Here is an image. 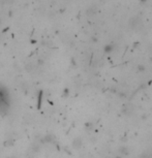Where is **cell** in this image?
<instances>
[{
    "mask_svg": "<svg viewBox=\"0 0 152 158\" xmlns=\"http://www.w3.org/2000/svg\"><path fill=\"white\" fill-rule=\"evenodd\" d=\"M9 158H15V157H9Z\"/></svg>",
    "mask_w": 152,
    "mask_h": 158,
    "instance_id": "4",
    "label": "cell"
},
{
    "mask_svg": "<svg viewBox=\"0 0 152 158\" xmlns=\"http://www.w3.org/2000/svg\"><path fill=\"white\" fill-rule=\"evenodd\" d=\"M73 148H76V149H80L82 147V140L81 138H76V140H73Z\"/></svg>",
    "mask_w": 152,
    "mask_h": 158,
    "instance_id": "2",
    "label": "cell"
},
{
    "mask_svg": "<svg viewBox=\"0 0 152 158\" xmlns=\"http://www.w3.org/2000/svg\"><path fill=\"white\" fill-rule=\"evenodd\" d=\"M9 105V94L7 90L0 86V113L5 112Z\"/></svg>",
    "mask_w": 152,
    "mask_h": 158,
    "instance_id": "1",
    "label": "cell"
},
{
    "mask_svg": "<svg viewBox=\"0 0 152 158\" xmlns=\"http://www.w3.org/2000/svg\"><path fill=\"white\" fill-rule=\"evenodd\" d=\"M151 153H149L148 151L147 152H144V153H142V154L140 155V157L139 158H151Z\"/></svg>",
    "mask_w": 152,
    "mask_h": 158,
    "instance_id": "3",
    "label": "cell"
}]
</instances>
